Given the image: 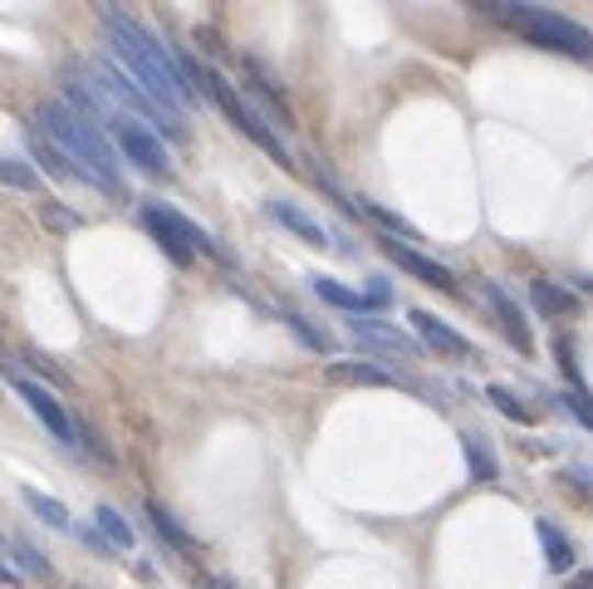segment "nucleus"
Returning a JSON list of instances; mask_svg holds the SVG:
<instances>
[{"instance_id":"f257e3e1","label":"nucleus","mask_w":593,"mask_h":589,"mask_svg":"<svg viewBox=\"0 0 593 589\" xmlns=\"http://www.w3.org/2000/svg\"><path fill=\"white\" fill-rule=\"evenodd\" d=\"M99 15H103V25H109V59L113 65L128 74L157 109H167L172 119H182V109H192L197 103V89H192V79H187L182 59H172V49L157 45L153 30L137 25L128 10L103 5Z\"/></svg>"},{"instance_id":"f03ea898","label":"nucleus","mask_w":593,"mask_h":589,"mask_svg":"<svg viewBox=\"0 0 593 589\" xmlns=\"http://www.w3.org/2000/svg\"><path fill=\"white\" fill-rule=\"evenodd\" d=\"M40 133L69 157L74 177L99 192L123 197V163H119V147L109 143V133L99 123H89L83 113H74L65 99H45L40 103Z\"/></svg>"},{"instance_id":"7ed1b4c3","label":"nucleus","mask_w":593,"mask_h":589,"mask_svg":"<svg viewBox=\"0 0 593 589\" xmlns=\"http://www.w3.org/2000/svg\"><path fill=\"white\" fill-rule=\"evenodd\" d=\"M491 15H501L505 25H515L529 45L539 49H555V55H569V59H589L593 55V35L579 20L559 15V10L549 5H515V0H495V5H485Z\"/></svg>"},{"instance_id":"20e7f679","label":"nucleus","mask_w":593,"mask_h":589,"mask_svg":"<svg viewBox=\"0 0 593 589\" xmlns=\"http://www.w3.org/2000/svg\"><path fill=\"white\" fill-rule=\"evenodd\" d=\"M182 69H187V79H192V89H197V93H206V99L216 103V109L226 113V119L236 123V129L246 133L250 143H256V147H265V153H270V157H275V163H280V167H290V147H284V143H280V133H275L270 123H265L260 113H256V109H250V103H246V99H240V93H236V84H226V79H221L216 69L197 65V59H182Z\"/></svg>"},{"instance_id":"39448f33","label":"nucleus","mask_w":593,"mask_h":589,"mask_svg":"<svg viewBox=\"0 0 593 589\" xmlns=\"http://www.w3.org/2000/svg\"><path fill=\"white\" fill-rule=\"evenodd\" d=\"M109 133H113V147H119L123 157H128L133 167H143L147 177H167L172 173V157H167V143L157 138L147 123H137V119H113L109 123Z\"/></svg>"},{"instance_id":"423d86ee","label":"nucleus","mask_w":593,"mask_h":589,"mask_svg":"<svg viewBox=\"0 0 593 589\" xmlns=\"http://www.w3.org/2000/svg\"><path fill=\"white\" fill-rule=\"evenodd\" d=\"M10 378H15V393L30 403V413H35L40 423L49 427V437L65 442V447H79V423H74V418L65 413V403H59L49 388H40L35 378H25V374H10Z\"/></svg>"},{"instance_id":"0eeeda50","label":"nucleus","mask_w":593,"mask_h":589,"mask_svg":"<svg viewBox=\"0 0 593 589\" xmlns=\"http://www.w3.org/2000/svg\"><path fill=\"white\" fill-rule=\"evenodd\" d=\"M348 334H354L358 344H368L373 354H383V359H422V349L398 330V324L373 320V314H348Z\"/></svg>"},{"instance_id":"6e6552de","label":"nucleus","mask_w":593,"mask_h":589,"mask_svg":"<svg viewBox=\"0 0 593 589\" xmlns=\"http://www.w3.org/2000/svg\"><path fill=\"white\" fill-rule=\"evenodd\" d=\"M378 246L388 251V260L393 266H402L412 280H422V286H432V290H457V276H451L447 266H437L432 256H422V251H412V246H402V241H393V236H383Z\"/></svg>"},{"instance_id":"1a4fd4ad","label":"nucleus","mask_w":593,"mask_h":589,"mask_svg":"<svg viewBox=\"0 0 593 589\" xmlns=\"http://www.w3.org/2000/svg\"><path fill=\"white\" fill-rule=\"evenodd\" d=\"M485 304H491V310H495V320H501V330H505V340H511L515 344V349H521V354H529V349H535V334H529V324H525V310H521V304H515V294L511 290H505L501 286V280H485Z\"/></svg>"},{"instance_id":"9d476101","label":"nucleus","mask_w":593,"mask_h":589,"mask_svg":"<svg viewBox=\"0 0 593 589\" xmlns=\"http://www.w3.org/2000/svg\"><path fill=\"white\" fill-rule=\"evenodd\" d=\"M407 320H412V330H417L437 354H451V359H471V340H466L461 330H451V324H441L432 310H407Z\"/></svg>"},{"instance_id":"9b49d317","label":"nucleus","mask_w":593,"mask_h":589,"mask_svg":"<svg viewBox=\"0 0 593 589\" xmlns=\"http://www.w3.org/2000/svg\"><path fill=\"white\" fill-rule=\"evenodd\" d=\"M265 212H270V221H280L284 231H294L300 241H310V246H329V231L320 226L304 207H294V202H284V197H275V202H265Z\"/></svg>"},{"instance_id":"f8f14e48","label":"nucleus","mask_w":593,"mask_h":589,"mask_svg":"<svg viewBox=\"0 0 593 589\" xmlns=\"http://www.w3.org/2000/svg\"><path fill=\"white\" fill-rule=\"evenodd\" d=\"M329 384H358V388H393L398 378L368 359H338L329 364Z\"/></svg>"},{"instance_id":"ddd939ff","label":"nucleus","mask_w":593,"mask_h":589,"mask_svg":"<svg viewBox=\"0 0 593 589\" xmlns=\"http://www.w3.org/2000/svg\"><path fill=\"white\" fill-rule=\"evenodd\" d=\"M529 300H535V310L545 314V320H564V314L579 310V294L555 286V280H529Z\"/></svg>"},{"instance_id":"4468645a","label":"nucleus","mask_w":593,"mask_h":589,"mask_svg":"<svg viewBox=\"0 0 593 589\" xmlns=\"http://www.w3.org/2000/svg\"><path fill=\"white\" fill-rule=\"evenodd\" d=\"M157 216L167 221V231H172V236L182 241V246L192 251V256H206V251H211V256H221V246H216V241L206 236V231L197 226V221H187L182 212H172V207H157Z\"/></svg>"},{"instance_id":"2eb2a0df","label":"nucleus","mask_w":593,"mask_h":589,"mask_svg":"<svg viewBox=\"0 0 593 589\" xmlns=\"http://www.w3.org/2000/svg\"><path fill=\"white\" fill-rule=\"evenodd\" d=\"M137 216H143L147 236H153V241H157V246H163V256H172V260H177V266H192V260H197V256H192V251H187V246H182V241H177V236H172V231H167V221H163V216H157V202H147V207H143V212H137Z\"/></svg>"},{"instance_id":"dca6fc26","label":"nucleus","mask_w":593,"mask_h":589,"mask_svg":"<svg viewBox=\"0 0 593 589\" xmlns=\"http://www.w3.org/2000/svg\"><path fill=\"white\" fill-rule=\"evenodd\" d=\"M143 511H147V521H153V531H157V535H163V541H167V545H172V551H182V555H197V551H201V545L192 541V535H187V531H182V525H177V515H172V511H167V507H157V501H147V507H143Z\"/></svg>"},{"instance_id":"f3484780","label":"nucleus","mask_w":593,"mask_h":589,"mask_svg":"<svg viewBox=\"0 0 593 589\" xmlns=\"http://www.w3.org/2000/svg\"><path fill=\"white\" fill-rule=\"evenodd\" d=\"M535 535H539V545H545V560H549V570H574V545L564 541V535L555 531L549 521H535Z\"/></svg>"},{"instance_id":"a211bd4d","label":"nucleus","mask_w":593,"mask_h":589,"mask_svg":"<svg viewBox=\"0 0 593 589\" xmlns=\"http://www.w3.org/2000/svg\"><path fill=\"white\" fill-rule=\"evenodd\" d=\"M461 447H466V467H471L475 481H495V477H501V462H495V452L485 447L475 433H461Z\"/></svg>"},{"instance_id":"6ab92c4d","label":"nucleus","mask_w":593,"mask_h":589,"mask_svg":"<svg viewBox=\"0 0 593 589\" xmlns=\"http://www.w3.org/2000/svg\"><path fill=\"white\" fill-rule=\"evenodd\" d=\"M314 294H320L324 304H334V310H344V314H363L368 310L363 294L348 290V286H338V280H329V276H314Z\"/></svg>"},{"instance_id":"aec40b11","label":"nucleus","mask_w":593,"mask_h":589,"mask_svg":"<svg viewBox=\"0 0 593 589\" xmlns=\"http://www.w3.org/2000/svg\"><path fill=\"white\" fill-rule=\"evenodd\" d=\"M20 501H25V507L30 511H35L40 515V521H45V525H55V531H69V511H65V501H55V497H45V491H35V487H25V491H20Z\"/></svg>"},{"instance_id":"412c9836","label":"nucleus","mask_w":593,"mask_h":589,"mask_svg":"<svg viewBox=\"0 0 593 589\" xmlns=\"http://www.w3.org/2000/svg\"><path fill=\"white\" fill-rule=\"evenodd\" d=\"M485 398H491V403H495V413H505V418H511V423H535V408H529V403H521V393H515V388H505V384H491V388H485Z\"/></svg>"},{"instance_id":"4be33fe9","label":"nucleus","mask_w":593,"mask_h":589,"mask_svg":"<svg viewBox=\"0 0 593 589\" xmlns=\"http://www.w3.org/2000/svg\"><path fill=\"white\" fill-rule=\"evenodd\" d=\"M93 525H99V535L113 545V551H133V525L123 521V515L113 511V507H99V511H93Z\"/></svg>"},{"instance_id":"5701e85b","label":"nucleus","mask_w":593,"mask_h":589,"mask_svg":"<svg viewBox=\"0 0 593 589\" xmlns=\"http://www.w3.org/2000/svg\"><path fill=\"white\" fill-rule=\"evenodd\" d=\"M30 153H35L40 157V163H45V173H55V177H74V167H69V157L65 153H59V147L55 143H49L45 138V133H30Z\"/></svg>"},{"instance_id":"b1692460","label":"nucleus","mask_w":593,"mask_h":589,"mask_svg":"<svg viewBox=\"0 0 593 589\" xmlns=\"http://www.w3.org/2000/svg\"><path fill=\"white\" fill-rule=\"evenodd\" d=\"M0 182L20 187V192H35L40 187V173L30 163H20V157H0Z\"/></svg>"},{"instance_id":"393cba45","label":"nucleus","mask_w":593,"mask_h":589,"mask_svg":"<svg viewBox=\"0 0 593 589\" xmlns=\"http://www.w3.org/2000/svg\"><path fill=\"white\" fill-rule=\"evenodd\" d=\"M10 555H15V560L25 565V570L35 575V580H49V575H55V570H49V560H45V555H40L30 541H10Z\"/></svg>"},{"instance_id":"a878e982","label":"nucleus","mask_w":593,"mask_h":589,"mask_svg":"<svg viewBox=\"0 0 593 589\" xmlns=\"http://www.w3.org/2000/svg\"><path fill=\"white\" fill-rule=\"evenodd\" d=\"M363 212H368V216H373V221H383V226H388V231H393V241H398V236H407V241H422V236H417V226H412V221H407V216L388 212V207L368 202V207H363Z\"/></svg>"},{"instance_id":"bb28decb","label":"nucleus","mask_w":593,"mask_h":589,"mask_svg":"<svg viewBox=\"0 0 593 589\" xmlns=\"http://www.w3.org/2000/svg\"><path fill=\"white\" fill-rule=\"evenodd\" d=\"M280 320H284V324H290V330H294V334H300V340H304V344H310V349L329 354V334H320V330H314V324H310V320H304V314L284 310V314H280Z\"/></svg>"},{"instance_id":"cd10ccee","label":"nucleus","mask_w":593,"mask_h":589,"mask_svg":"<svg viewBox=\"0 0 593 589\" xmlns=\"http://www.w3.org/2000/svg\"><path fill=\"white\" fill-rule=\"evenodd\" d=\"M559 403H564L569 413H574L579 423H584L589 433H593V398L584 393V388H564V393H559Z\"/></svg>"},{"instance_id":"c85d7f7f","label":"nucleus","mask_w":593,"mask_h":589,"mask_svg":"<svg viewBox=\"0 0 593 589\" xmlns=\"http://www.w3.org/2000/svg\"><path fill=\"white\" fill-rule=\"evenodd\" d=\"M25 359H30V364H35V368H40V374H45V378H55V384H65V374H59V368H55V364H49V359H45V354H35V349H30V354H25Z\"/></svg>"},{"instance_id":"c756f323","label":"nucleus","mask_w":593,"mask_h":589,"mask_svg":"<svg viewBox=\"0 0 593 589\" xmlns=\"http://www.w3.org/2000/svg\"><path fill=\"white\" fill-rule=\"evenodd\" d=\"M363 300H368V304H388V300H393V290H388V280H373Z\"/></svg>"},{"instance_id":"7c9ffc66","label":"nucleus","mask_w":593,"mask_h":589,"mask_svg":"<svg viewBox=\"0 0 593 589\" xmlns=\"http://www.w3.org/2000/svg\"><path fill=\"white\" fill-rule=\"evenodd\" d=\"M45 221H55V226H79V216H74V212H59V207H45Z\"/></svg>"},{"instance_id":"2f4dec72","label":"nucleus","mask_w":593,"mask_h":589,"mask_svg":"<svg viewBox=\"0 0 593 589\" xmlns=\"http://www.w3.org/2000/svg\"><path fill=\"white\" fill-rule=\"evenodd\" d=\"M564 589H593V570H579V575H569Z\"/></svg>"},{"instance_id":"473e14b6","label":"nucleus","mask_w":593,"mask_h":589,"mask_svg":"<svg viewBox=\"0 0 593 589\" xmlns=\"http://www.w3.org/2000/svg\"><path fill=\"white\" fill-rule=\"evenodd\" d=\"M0 585H15V570H10V565H0Z\"/></svg>"},{"instance_id":"72a5a7b5","label":"nucleus","mask_w":593,"mask_h":589,"mask_svg":"<svg viewBox=\"0 0 593 589\" xmlns=\"http://www.w3.org/2000/svg\"><path fill=\"white\" fill-rule=\"evenodd\" d=\"M0 368H10V359H5V349H0Z\"/></svg>"}]
</instances>
